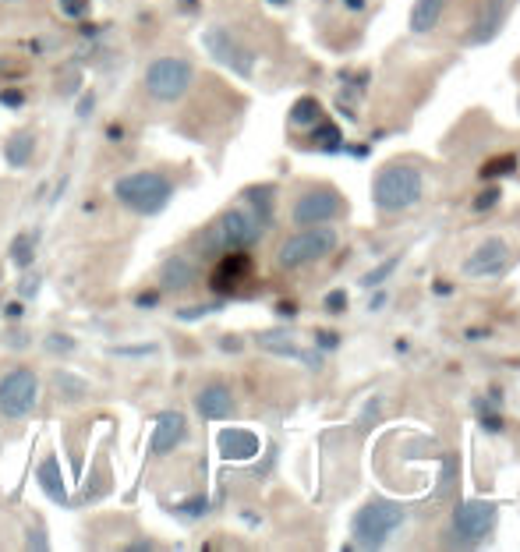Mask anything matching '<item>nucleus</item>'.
Returning <instances> with one entry per match:
<instances>
[{
	"mask_svg": "<svg viewBox=\"0 0 520 552\" xmlns=\"http://www.w3.org/2000/svg\"><path fill=\"white\" fill-rule=\"evenodd\" d=\"M262 220L248 206H234L220 213L206 230L199 234V245L206 255H223V252H248L262 241Z\"/></svg>",
	"mask_w": 520,
	"mask_h": 552,
	"instance_id": "obj_1",
	"label": "nucleus"
},
{
	"mask_svg": "<svg viewBox=\"0 0 520 552\" xmlns=\"http://www.w3.org/2000/svg\"><path fill=\"white\" fill-rule=\"evenodd\" d=\"M177 188L160 170H135L114 181V199L138 216H160L174 202Z\"/></svg>",
	"mask_w": 520,
	"mask_h": 552,
	"instance_id": "obj_2",
	"label": "nucleus"
},
{
	"mask_svg": "<svg viewBox=\"0 0 520 552\" xmlns=\"http://www.w3.org/2000/svg\"><path fill=\"white\" fill-rule=\"evenodd\" d=\"M421 192H425V177H421V167L414 163H390L375 174L372 181V199L379 213H404V209L418 206Z\"/></svg>",
	"mask_w": 520,
	"mask_h": 552,
	"instance_id": "obj_3",
	"label": "nucleus"
},
{
	"mask_svg": "<svg viewBox=\"0 0 520 552\" xmlns=\"http://www.w3.org/2000/svg\"><path fill=\"white\" fill-rule=\"evenodd\" d=\"M337 245H340V238L329 223H319V227H298L291 238H283L280 248H276V266L287 269V273L315 266V262L326 259Z\"/></svg>",
	"mask_w": 520,
	"mask_h": 552,
	"instance_id": "obj_4",
	"label": "nucleus"
},
{
	"mask_svg": "<svg viewBox=\"0 0 520 552\" xmlns=\"http://www.w3.org/2000/svg\"><path fill=\"white\" fill-rule=\"evenodd\" d=\"M404 524V506H397L393 499H368L354 514V545L358 549H383Z\"/></svg>",
	"mask_w": 520,
	"mask_h": 552,
	"instance_id": "obj_5",
	"label": "nucleus"
},
{
	"mask_svg": "<svg viewBox=\"0 0 520 552\" xmlns=\"http://www.w3.org/2000/svg\"><path fill=\"white\" fill-rule=\"evenodd\" d=\"M195 82L192 61L184 57H156L146 68V96L156 103H181Z\"/></svg>",
	"mask_w": 520,
	"mask_h": 552,
	"instance_id": "obj_6",
	"label": "nucleus"
},
{
	"mask_svg": "<svg viewBox=\"0 0 520 552\" xmlns=\"http://www.w3.org/2000/svg\"><path fill=\"white\" fill-rule=\"evenodd\" d=\"M499 524V506L489 499H464L453 506L450 517V535L457 545H478L496 531Z\"/></svg>",
	"mask_w": 520,
	"mask_h": 552,
	"instance_id": "obj_7",
	"label": "nucleus"
},
{
	"mask_svg": "<svg viewBox=\"0 0 520 552\" xmlns=\"http://www.w3.org/2000/svg\"><path fill=\"white\" fill-rule=\"evenodd\" d=\"M39 404V376L32 368H11L0 376V418L18 422L29 418Z\"/></svg>",
	"mask_w": 520,
	"mask_h": 552,
	"instance_id": "obj_8",
	"label": "nucleus"
},
{
	"mask_svg": "<svg viewBox=\"0 0 520 552\" xmlns=\"http://www.w3.org/2000/svg\"><path fill=\"white\" fill-rule=\"evenodd\" d=\"M344 199H340L337 188H326V184H319V188H308V192H301L298 199H294L291 206V223L294 227H319V223H333L344 216Z\"/></svg>",
	"mask_w": 520,
	"mask_h": 552,
	"instance_id": "obj_9",
	"label": "nucleus"
},
{
	"mask_svg": "<svg viewBox=\"0 0 520 552\" xmlns=\"http://www.w3.org/2000/svg\"><path fill=\"white\" fill-rule=\"evenodd\" d=\"M202 46H206L209 57H213L216 64H223V68H230L234 75H241V78H252L255 54L230 29H223V25L206 29V32H202Z\"/></svg>",
	"mask_w": 520,
	"mask_h": 552,
	"instance_id": "obj_10",
	"label": "nucleus"
},
{
	"mask_svg": "<svg viewBox=\"0 0 520 552\" xmlns=\"http://www.w3.org/2000/svg\"><path fill=\"white\" fill-rule=\"evenodd\" d=\"M513 252H510V241L499 238V234H492V238H485L482 245L475 248V252L467 255L464 266H460V273L471 276V280H485V276H499L506 266H510Z\"/></svg>",
	"mask_w": 520,
	"mask_h": 552,
	"instance_id": "obj_11",
	"label": "nucleus"
},
{
	"mask_svg": "<svg viewBox=\"0 0 520 552\" xmlns=\"http://www.w3.org/2000/svg\"><path fill=\"white\" fill-rule=\"evenodd\" d=\"M248 276H252V255L248 252H223L220 259H216L213 276H209V287H213L216 294H234Z\"/></svg>",
	"mask_w": 520,
	"mask_h": 552,
	"instance_id": "obj_12",
	"label": "nucleus"
},
{
	"mask_svg": "<svg viewBox=\"0 0 520 552\" xmlns=\"http://www.w3.org/2000/svg\"><path fill=\"white\" fill-rule=\"evenodd\" d=\"M184 439H188V418H184L181 411H163L160 418H156L153 439H149V453H153V457H167V453H174Z\"/></svg>",
	"mask_w": 520,
	"mask_h": 552,
	"instance_id": "obj_13",
	"label": "nucleus"
},
{
	"mask_svg": "<svg viewBox=\"0 0 520 552\" xmlns=\"http://www.w3.org/2000/svg\"><path fill=\"white\" fill-rule=\"evenodd\" d=\"M195 284H199V266H195L188 255L174 252L163 259V266H160V291L163 294H188Z\"/></svg>",
	"mask_w": 520,
	"mask_h": 552,
	"instance_id": "obj_14",
	"label": "nucleus"
},
{
	"mask_svg": "<svg viewBox=\"0 0 520 552\" xmlns=\"http://www.w3.org/2000/svg\"><path fill=\"white\" fill-rule=\"evenodd\" d=\"M234 407H238L234 404V393H230L223 383H209L195 393V411H199L206 422H223V418L234 414Z\"/></svg>",
	"mask_w": 520,
	"mask_h": 552,
	"instance_id": "obj_15",
	"label": "nucleus"
},
{
	"mask_svg": "<svg viewBox=\"0 0 520 552\" xmlns=\"http://www.w3.org/2000/svg\"><path fill=\"white\" fill-rule=\"evenodd\" d=\"M503 18H506V0H482L475 29L467 32V43L482 46V43H489V39H496V32L503 29Z\"/></svg>",
	"mask_w": 520,
	"mask_h": 552,
	"instance_id": "obj_16",
	"label": "nucleus"
},
{
	"mask_svg": "<svg viewBox=\"0 0 520 552\" xmlns=\"http://www.w3.org/2000/svg\"><path fill=\"white\" fill-rule=\"evenodd\" d=\"M446 4H450V0H414L411 18H407V25H411L414 36H429V32L443 22Z\"/></svg>",
	"mask_w": 520,
	"mask_h": 552,
	"instance_id": "obj_17",
	"label": "nucleus"
},
{
	"mask_svg": "<svg viewBox=\"0 0 520 552\" xmlns=\"http://www.w3.org/2000/svg\"><path fill=\"white\" fill-rule=\"evenodd\" d=\"M36 482H39V489L46 492V499L68 506V485H64V475H61V460L46 457L43 464L36 468Z\"/></svg>",
	"mask_w": 520,
	"mask_h": 552,
	"instance_id": "obj_18",
	"label": "nucleus"
},
{
	"mask_svg": "<svg viewBox=\"0 0 520 552\" xmlns=\"http://www.w3.org/2000/svg\"><path fill=\"white\" fill-rule=\"evenodd\" d=\"M36 156V135L32 131H15V135L4 142V163L11 170H25Z\"/></svg>",
	"mask_w": 520,
	"mask_h": 552,
	"instance_id": "obj_19",
	"label": "nucleus"
},
{
	"mask_svg": "<svg viewBox=\"0 0 520 552\" xmlns=\"http://www.w3.org/2000/svg\"><path fill=\"white\" fill-rule=\"evenodd\" d=\"M220 453L227 460H248L259 453V439L245 429H227V432H220Z\"/></svg>",
	"mask_w": 520,
	"mask_h": 552,
	"instance_id": "obj_20",
	"label": "nucleus"
},
{
	"mask_svg": "<svg viewBox=\"0 0 520 552\" xmlns=\"http://www.w3.org/2000/svg\"><path fill=\"white\" fill-rule=\"evenodd\" d=\"M259 347L269 354H280V358H301V361H312V368H319V358L305 354L298 344H294L287 333H259Z\"/></svg>",
	"mask_w": 520,
	"mask_h": 552,
	"instance_id": "obj_21",
	"label": "nucleus"
},
{
	"mask_svg": "<svg viewBox=\"0 0 520 552\" xmlns=\"http://www.w3.org/2000/svg\"><path fill=\"white\" fill-rule=\"evenodd\" d=\"M245 202L262 220V227H269V220H273V188H266V184H262V188H248Z\"/></svg>",
	"mask_w": 520,
	"mask_h": 552,
	"instance_id": "obj_22",
	"label": "nucleus"
},
{
	"mask_svg": "<svg viewBox=\"0 0 520 552\" xmlns=\"http://www.w3.org/2000/svg\"><path fill=\"white\" fill-rule=\"evenodd\" d=\"M319 121H322V103L319 100L305 96V100L294 103V110H291V124H294V128H312V124H319Z\"/></svg>",
	"mask_w": 520,
	"mask_h": 552,
	"instance_id": "obj_23",
	"label": "nucleus"
},
{
	"mask_svg": "<svg viewBox=\"0 0 520 552\" xmlns=\"http://www.w3.org/2000/svg\"><path fill=\"white\" fill-rule=\"evenodd\" d=\"M54 386H57V397H64V400H82L85 393H89V383L85 379H78V376H71V372H57L54 376Z\"/></svg>",
	"mask_w": 520,
	"mask_h": 552,
	"instance_id": "obj_24",
	"label": "nucleus"
},
{
	"mask_svg": "<svg viewBox=\"0 0 520 552\" xmlns=\"http://www.w3.org/2000/svg\"><path fill=\"white\" fill-rule=\"evenodd\" d=\"M32 259H36V238H32V234H18V238L11 241V262H15L18 269H29Z\"/></svg>",
	"mask_w": 520,
	"mask_h": 552,
	"instance_id": "obj_25",
	"label": "nucleus"
},
{
	"mask_svg": "<svg viewBox=\"0 0 520 552\" xmlns=\"http://www.w3.org/2000/svg\"><path fill=\"white\" fill-rule=\"evenodd\" d=\"M397 266H400V255H393L390 262H379V266H375L372 273H368L365 280H361V284H365V287H379V284H386V280H390L393 269H397Z\"/></svg>",
	"mask_w": 520,
	"mask_h": 552,
	"instance_id": "obj_26",
	"label": "nucleus"
},
{
	"mask_svg": "<svg viewBox=\"0 0 520 552\" xmlns=\"http://www.w3.org/2000/svg\"><path fill=\"white\" fill-rule=\"evenodd\" d=\"M517 167V160L513 156H503V160H489L482 167V177H499V174H510V170Z\"/></svg>",
	"mask_w": 520,
	"mask_h": 552,
	"instance_id": "obj_27",
	"label": "nucleus"
},
{
	"mask_svg": "<svg viewBox=\"0 0 520 552\" xmlns=\"http://www.w3.org/2000/svg\"><path fill=\"white\" fill-rule=\"evenodd\" d=\"M57 8H61L68 18H82V15H89L92 0H57Z\"/></svg>",
	"mask_w": 520,
	"mask_h": 552,
	"instance_id": "obj_28",
	"label": "nucleus"
},
{
	"mask_svg": "<svg viewBox=\"0 0 520 552\" xmlns=\"http://www.w3.org/2000/svg\"><path fill=\"white\" fill-rule=\"evenodd\" d=\"M312 138H315V142H322V146H337V142H340V128H337V124H322L319 131H312Z\"/></svg>",
	"mask_w": 520,
	"mask_h": 552,
	"instance_id": "obj_29",
	"label": "nucleus"
},
{
	"mask_svg": "<svg viewBox=\"0 0 520 552\" xmlns=\"http://www.w3.org/2000/svg\"><path fill=\"white\" fill-rule=\"evenodd\" d=\"M46 347H50V351H64V354H68V351H75V340H71L68 333H54V337L46 340Z\"/></svg>",
	"mask_w": 520,
	"mask_h": 552,
	"instance_id": "obj_30",
	"label": "nucleus"
},
{
	"mask_svg": "<svg viewBox=\"0 0 520 552\" xmlns=\"http://www.w3.org/2000/svg\"><path fill=\"white\" fill-rule=\"evenodd\" d=\"M496 202H499V188H485V192L475 199V209H478V213H482V209H492V206H496Z\"/></svg>",
	"mask_w": 520,
	"mask_h": 552,
	"instance_id": "obj_31",
	"label": "nucleus"
},
{
	"mask_svg": "<svg viewBox=\"0 0 520 552\" xmlns=\"http://www.w3.org/2000/svg\"><path fill=\"white\" fill-rule=\"evenodd\" d=\"M0 103H4V107H22L25 96L18 89H0Z\"/></svg>",
	"mask_w": 520,
	"mask_h": 552,
	"instance_id": "obj_32",
	"label": "nucleus"
},
{
	"mask_svg": "<svg viewBox=\"0 0 520 552\" xmlns=\"http://www.w3.org/2000/svg\"><path fill=\"white\" fill-rule=\"evenodd\" d=\"M326 308H329V312H344V308H347V294L344 291H333V294H329V298H326Z\"/></svg>",
	"mask_w": 520,
	"mask_h": 552,
	"instance_id": "obj_33",
	"label": "nucleus"
},
{
	"mask_svg": "<svg viewBox=\"0 0 520 552\" xmlns=\"http://www.w3.org/2000/svg\"><path fill=\"white\" fill-rule=\"evenodd\" d=\"M8 75H22V68H18L11 57H0V78H8Z\"/></svg>",
	"mask_w": 520,
	"mask_h": 552,
	"instance_id": "obj_34",
	"label": "nucleus"
},
{
	"mask_svg": "<svg viewBox=\"0 0 520 552\" xmlns=\"http://www.w3.org/2000/svg\"><path fill=\"white\" fill-rule=\"evenodd\" d=\"M39 291V280L36 276H25V284H22V298H32V294Z\"/></svg>",
	"mask_w": 520,
	"mask_h": 552,
	"instance_id": "obj_35",
	"label": "nucleus"
},
{
	"mask_svg": "<svg viewBox=\"0 0 520 552\" xmlns=\"http://www.w3.org/2000/svg\"><path fill=\"white\" fill-rule=\"evenodd\" d=\"M92 114V96H85L82 103H78V117H89Z\"/></svg>",
	"mask_w": 520,
	"mask_h": 552,
	"instance_id": "obj_36",
	"label": "nucleus"
},
{
	"mask_svg": "<svg viewBox=\"0 0 520 552\" xmlns=\"http://www.w3.org/2000/svg\"><path fill=\"white\" fill-rule=\"evenodd\" d=\"M156 305V294H138V308H153Z\"/></svg>",
	"mask_w": 520,
	"mask_h": 552,
	"instance_id": "obj_37",
	"label": "nucleus"
},
{
	"mask_svg": "<svg viewBox=\"0 0 520 552\" xmlns=\"http://www.w3.org/2000/svg\"><path fill=\"white\" fill-rule=\"evenodd\" d=\"M22 312H25L22 301H15V305H8V315H11V319H18V315H22Z\"/></svg>",
	"mask_w": 520,
	"mask_h": 552,
	"instance_id": "obj_38",
	"label": "nucleus"
},
{
	"mask_svg": "<svg viewBox=\"0 0 520 552\" xmlns=\"http://www.w3.org/2000/svg\"><path fill=\"white\" fill-rule=\"evenodd\" d=\"M128 549H135V552H142V549H156V542H131Z\"/></svg>",
	"mask_w": 520,
	"mask_h": 552,
	"instance_id": "obj_39",
	"label": "nucleus"
},
{
	"mask_svg": "<svg viewBox=\"0 0 520 552\" xmlns=\"http://www.w3.org/2000/svg\"><path fill=\"white\" fill-rule=\"evenodd\" d=\"M4 4H22V0H4Z\"/></svg>",
	"mask_w": 520,
	"mask_h": 552,
	"instance_id": "obj_40",
	"label": "nucleus"
},
{
	"mask_svg": "<svg viewBox=\"0 0 520 552\" xmlns=\"http://www.w3.org/2000/svg\"><path fill=\"white\" fill-rule=\"evenodd\" d=\"M517 110H520V100H517Z\"/></svg>",
	"mask_w": 520,
	"mask_h": 552,
	"instance_id": "obj_41",
	"label": "nucleus"
},
{
	"mask_svg": "<svg viewBox=\"0 0 520 552\" xmlns=\"http://www.w3.org/2000/svg\"><path fill=\"white\" fill-rule=\"evenodd\" d=\"M276 4H280V0H276Z\"/></svg>",
	"mask_w": 520,
	"mask_h": 552,
	"instance_id": "obj_42",
	"label": "nucleus"
}]
</instances>
